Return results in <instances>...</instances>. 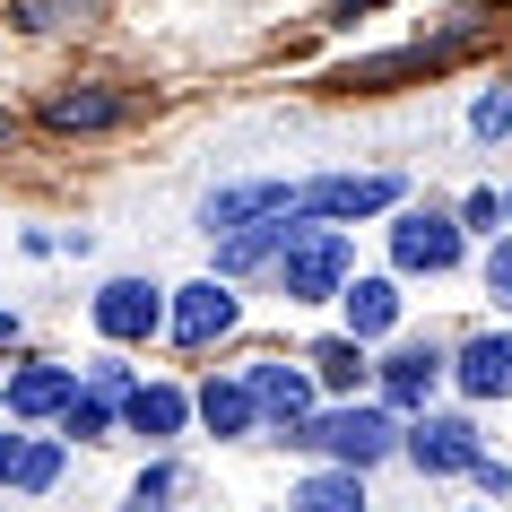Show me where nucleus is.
Masks as SVG:
<instances>
[{
    "label": "nucleus",
    "instance_id": "1",
    "mask_svg": "<svg viewBox=\"0 0 512 512\" xmlns=\"http://www.w3.org/2000/svg\"><path fill=\"white\" fill-rule=\"evenodd\" d=\"M348 278H356V243L339 226H287V252H278L287 304H330V296H348Z\"/></svg>",
    "mask_w": 512,
    "mask_h": 512
},
{
    "label": "nucleus",
    "instance_id": "2",
    "mask_svg": "<svg viewBox=\"0 0 512 512\" xmlns=\"http://www.w3.org/2000/svg\"><path fill=\"white\" fill-rule=\"evenodd\" d=\"M287 443H313V452H330L339 469H374V460L400 443V426H391V408H330V417H304Z\"/></svg>",
    "mask_w": 512,
    "mask_h": 512
},
{
    "label": "nucleus",
    "instance_id": "3",
    "mask_svg": "<svg viewBox=\"0 0 512 512\" xmlns=\"http://www.w3.org/2000/svg\"><path fill=\"white\" fill-rule=\"evenodd\" d=\"M391 261H400V270L443 278V270L460 261V217H443V209H408L400 226H391Z\"/></svg>",
    "mask_w": 512,
    "mask_h": 512
},
{
    "label": "nucleus",
    "instance_id": "4",
    "mask_svg": "<svg viewBox=\"0 0 512 512\" xmlns=\"http://www.w3.org/2000/svg\"><path fill=\"white\" fill-rule=\"evenodd\" d=\"M400 200V174H322L304 183V217H374Z\"/></svg>",
    "mask_w": 512,
    "mask_h": 512
},
{
    "label": "nucleus",
    "instance_id": "5",
    "mask_svg": "<svg viewBox=\"0 0 512 512\" xmlns=\"http://www.w3.org/2000/svg\"><path fill=\"white\" fill-rule=\"evenodd\" d=\"M408 460H417L426 478L478 469V426H469V417H417V426H408Z\"/></svg>",
    "mask_w": 512,
    "mask_h": 512
},
{
    "label": "nucleus",
    "instance_id": "6",
    "mask_svg": "<svg viewBox=\"0 0 512 512\" xmlns=\"http://www.w3.org/2000/svg\"><path fill=\"white\" fill-rule=\"evenodd\" d=\"M226 330H235V287H226V278H191L183 296H174V339H183V348H209Z\"/></svg>",
    "mask_w": 512,
    "mask_h": 512
},
{
    "label": "nucleus",
    "instance_id": "7",
    "mask_svg": "<svg viewBox=\"0 0 512 512\" xmlns=\"http://www.w3.org/2000/svg\"><path fill=\"white\" fill-rule=\"evenodd\" d=\"M252 400H261V417H270L278 434H296L304 417H313V374H296V365H278V356H261V365H252Z\"/></svg>",
    "mask_w": 512,
    "mask_h": 512
},
{
    "label": "nucleus",
    "instance_id": "8",
    "mask_svg": "<svg viewBox=\"0 0 512 512\" xmlns=\"http://www.w3.org/2000/svg\"><path fill=\"white\" fill-rule=\"evenodd\" d=\"M157 322H165V304H157V287H148V278H113L105 296H96V330H105V339H122V348H131V339H148Z\"/></svg>",
    "mask_w": 512,
    "mask_h": 512
},
{
    "label": "nucleus",
    "instance_id": "9",
    "mask_svg": "<svg viewBox=\"0 0 512 512\" xmlns=\"http://www.w3.org/2000/svg\"><path fill=\"white\" fill-rule=\"evenodd\" d=\"M0 486L9 495H53L61 486V443H44V434H0Z\"/></svg>",
    "mask_w": 512,
    "mask_h": 512
},
{
    "label": "nucleus",
    "instance_id": "10",
    "mask_svg": "<svg viewBox=\"0 0 512 512\" xmlns=\"http://www.w3.org/2000/svg\"><path fill=\"white\" fill-rule=\"evenodd\" d=\"M70 400H79V374H70V365H18L9 391H0L9 417H61Z\"/></svg>",
    "mask_w": 512,
    "mask_h": 512
},
{
    "label": "nucleus",
    "instance_id": "11",
    "mask_svg": "<svg viewBox=\"0 0 512 512\" xmlns=\"http://www.w3.org/2000/svg\"><path fill=\"white\" fill-rule=\"evenodd\" d=\"M452 374H460V391H469V400H512V330H486V339H469Z\"/></svg>",
    "mask_w": 512,
    "mask_h": 512
},
{
    "label": "nucleus",
    "instance_id": "12",
    "mask_svg": "<svg viewBox=\"0 0 512 512\" xmlns=\"http://www.w3.org/2000/svg\"><path fill=\"white\" fill-rule=\"evenodd\" d=\"M122 417H131V434H148V443H165V434H183L191 400L174 391V382H139L131 400H122Z\"/></svg>",
    "mask_w": 512,
    "mask_h": 512
},
{
    "label": "nucleus",
    "instance_id": "13",
    "mask_svg": "<svg viewBox=\"0 0 512 512\" xmlns=\"http://www.w3.org/2000/svg\"><path fill=\"white\" fill-rule=\"evenodd\" d=\"M287 252V217H261V226H235V235H217V270L243 278V270H261V261H278Z\"/></svg>",
    "mask_w": 512,
    "mask_h": 512
},
{
    "label": "nucleus",
    "instance_id": "14",
    "mask_svg": "<svg viewBox=\"0 0 512 512\" xmlns=\"http://www.w3.org/2000/svg\"><path fill=\"white\" fill-rule=\"evenodd\" d=\"M348 339H382V330L400 322V287L391 278H348Z\"/></svg>",
    "mask_w": 512,
    "mask_h": 512
},
{
    "label": "nucleus",
    "instance_id": "15",
    "mask_svg": "<svg viewBox=\"0 0 512 512\" xmlns=\"http://www.w3.org/2000/svg\"><path fill=\"white\" fill-rule=\"evenodd\" d=\"M434 382H443V356L434 348H400L391 365H382V391H391V408H426Z\"/></svg>",
    "mask_w": 512,
    "mask_h": 512
},
{
    "label": "nucleus",
    "instance_id": "16",
    "mask_svg": "<svg viewBox=\"0 0 512 512\" xmlns=\"http://www.w3.org/2000/svg\"><path fill=\"white\" fill-rule=\"evenodd\" d=\"M287 512H365V469H322L287 495Z\"/></svg>",
    "mask_w": 512,
    "mask_h": 512
},
{
    "label": "nucleus",
    "instance_id": "17",
    "mask_svg": "<svg viewBox=\"0 0 512 512\" xmlns=\"http://www.w3.org/2000/svg\"><path fill=\"white\" fill-rule=\"evenodd\" d=\"M200 417H209V434H252L261 400H252V382H200Z\"/></svg>",
    "mask_w": 512,
    "mask_h": 512
},
{
    "label": "nucleus",
    "instance_id": "18",
    "mask_svg": "<svg viewBox=\"0 0 512 512\" xmlns=\"http://www.w3.org/2000/svg\"><path fill=\"white\" fill-rule=\"evenodd\" d=\"M44 122H53V131H105V122H122V96H96V87H61L53 105H44Z\"/></svg>",
    "mask_w": 512,
    "mask_h": 512
},
{
    "label": "nucleus",
    "instance_id": "19",
    "mask_svg": "<svg viewBox=\"0 0 512 512\" xmlns=\"http://www.w3.org/2000/svg\"><path fill=\"white\" fill-rule=\"evenodd\" d=\"M313 365H322L330 391H356V382H365V339H322V348H313Z\"/></svg>",
    "mask_w": 512,
    "mask_h": 512
},
{
    "label": "nucleus",
    "instance_id": "20",
    "mask_svg": "<svg viewBox=\"0 0 512 512\" xmlns=\"http://www.w3.org/2000/svg\"><path fill=\"white\" fill-rule=\"evenodd\" d=\"M105 426H113V400H105V391H79V400L61 408V434H79V443H96Z\"/></svg>",
    "mask_w": 512,
    "mask_h": 512
},
{
    "label": "nucleus",
    "instance_id": "21",
    "mask_svg": "<svg viewBox=\"0 0 512 512\" xmlns=\"http://www.w3.org/2000/svg\"><path fill=\"white\" fill-rule=\"evenodd\" d=\"M174 486H183V469H174V460H157V469H139L131 504H139V512H165V495H174Z\"/></svg>",
    "mask_w": 512,
    "mask_h": 512
},
{
    "label": "nucleus",
    "instance_id": "22",
    "mask_svg": "<svg viewBox=\"0 0 512 512\" xmlns=\"http://www.w3.org/2000/svg\"><path fill=\"white\" fill-rule=\"evenodd\" d=\"M87 391H105V400H131L139 382H131V365H113V356H96V365H87Z\"/></svg>",
    "mask_w": 512,
    "mask_h": 512
},
{
    "label": "nucleus",
    "instance_id": "23",
    "mask_svg": "<svg viewBox=\"0 0 512 512\" xmlns=\"http://www.w3.org/2000/svg\"><path fill=\"white\" fill-rule=\"evenodd\" d=\"M460 226H486V235H495V226H512V217H504L495 191H469V200H460Z\"/></svg>",
    "mask_w": 512,
    "mask_h": 512
},
{
    "label": "nucleus",
    "instance_id": "24",
    "mask_svg": "<svg viewBox=\"0 0 512 512\" xmlns=\"http://www.w3.org/2000/svg\"><path fill=\"white\" fill-rule=\"evenodd\" d=\"M486 296H495V304H512V235L495 243V252H486Z\"/></svg>",
    "mask_w": 512,
    "mask_h": 512
},
{
    "label": "nucleus",
    "instance_id": "25",
    "mask_svg": "<svg viewBox=\"0 0 512 512\" xmlns=\"http://www.w3.org/2000/svg\"><path fill=\"white\" fill-rule=\"evenodd\" d=\"M469 122H478V139H504V131H512V96H478Z\"/></svg>",
    "mask_w": 512,
    "mask_h": 512
},
{
    "label": "nucleus",
    "instance_id": "26",
    "mask_svg": "<svg viewBox=\"0 0 512 512\" xmlns=\"http://www.w3.org/2000/svg\"><path fill=\"white\" fill-rule=\"evenodd\" d=\"M0 348H18V313H0Z\"/></svg>",
    "mask_w": 512,
    "mask_h": 512
},
{
    "label": "nucleus",
    "instance_id": "27",
    "mask_svg": "<svg viewBox=\"0 0 512 512\" xmlns=\"http://www.w3.org/2000/svg\"><path fill=\"white\" fill-rule=\"evenodd\" d=\"M0 148H9V113H0Z\"/></svg>",
    "mask_w": 512,
    "mask_h": 512
},
{
    "label": "nucleus",
    "instance_id": "28",
    "mask_svg": "<svg viewBox=\"0 0 512 512\" xmlns=\"http://www.w3.org/2000/svg\"><path fill=\"white\" fill-rule=\"evenodd\" d=\"M504 217H512V191H504Z\"/></svg>",
    "mask_w": 512,
    "mask_h": 512
}]
</instances>
